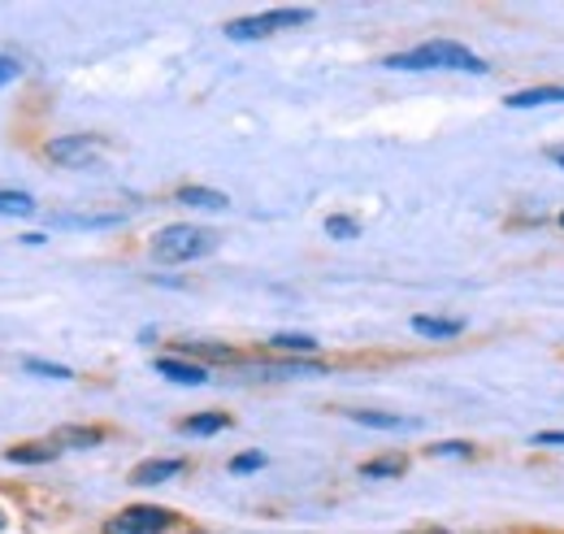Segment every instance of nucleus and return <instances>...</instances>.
Instances as JSON below:
<instances>
[{"instance_id": "obj_1", "label": "nucleus", "mask_w": 564, "mask_h": 534, "mask_svg": "<svg viewBox=\"0 0 564 534\" xmlns=\"http://www.w3.org/2000/svg\"><path fill=\"white\" fill-rule=\"evenodd\" d=\"M387 70H409V74H422V70H452V74H491V66L474 53V49H465V44H456V40H425L417 49H409V53H391Z\"/></svg>"}, {"instance_id": "obj_2", "label": "nucleus", "mask_w": 564, "mask_h": 534, "mask_svg": "<svg viewBox=\"0 0 564 534\" xmlns=\"http://www.w3.org/2000/svg\"><path fill=\"white\" fill-rule=\"evenodd\" d=\"M209 253H217V235L205 226H165L152 239V257L161 266H187V261H200Z\"/></svg>"}, {"instance_id": "obj_3", "label": "nucleus", "mask_w": 564, "mask_h": 534, "mask_svg": "<svg viewBox=\"0 0 564 534\" xmlns=\"http://www.w3.org/2000/svg\"><path fill=\"white\" fill-rule=\"evenodd\" d=\"M304 22H313V9H270V13H257V18L226 22V40L230 44H252V40H265L282 26H304Z\"/></svg>"}, {"instance_id": "obj_4", "label": "nucleus", "mask_w": 564, "mask_h": 534, "mask_svg": "<svg viewBox=\"0 0 564 534\" xmlns=\"http://www.w3.org/2000/svg\"><path fill=\"white\" fill-rule=\"evenodd\" d=\"M48 161L53 165H66V170H83V165H91L100 152H105V139L91 131H78V135H57V139H48Z\"/></svg>"}, {"instance_id": "obj_5", "label": "nucleus", "mask_w": 564, "mask_h": 534, "mask_svg": "<svg viewBox=\"0 0 564 534\" xmlns=\"http://www.w3.org/2000/svg\"><path fill=\"white\" fill-rule=\"evenodd\" d=\"M174 526V513L170 509H152V504H135L127 513H118L113 522H105L100 534H165Z\"/></svg>"}, {"instance_id": "obj_6", "label": "nucleus", "mask_w": 564, "mask_h": 534, "mask_svg": "<svg viewBox=\"0 0 564 534\" xmlns=\"http://www.w3.org/2000/svg\"><path fill=\"white\" fill-rule=\"evenodd\" d=\"M152 370H156L161 378L178 383V387H205V383H209V370L196 365V361H187V356H156Z\"/></svg>"}, {"instance_id": "obj_7", "label": "nucleus", "mask_w": 564, "mask_h": 534, "mask_svg": "<svg viewBox=\"0 0 564 534\" xmlns=\"http://www.w3.org/2000/svg\"><path fill=\"white\" fill-rule=\"evenodd\" d=\"M174 356H187V361H196V365H226V361H235L239 352L235 348H226V343H209V339H183L178 348H174Z\"/></svg>"}, {"instance_id": "obj_8", "label": "nucleus", "mask_w": 564, "mask_h": 534, "mask_svg": "<svg viewBox=\"0 0 564 534\" xmlns=\"http://www.w3.org/2000/svg\"><path fill=\"white\" fill-rule=\"evenodd\" d=\"M183 469H187L183 457H156V461H143V466L131 469V482H135V487H156V482L178 478Z\"/></svg>"}, {"instance_id": "obj_9", "label": "nucleus", "mask_w": 564, "mask_h": 534, "mask_svg": "<svg viewBox=\"0 0 564 534\" xmlns=\"http://www.w3.org/2000/svg\"><path fill=\"white\" fill-rule=\"evenodd\" d=\"M348 421L369 426V430H417V417H400V413H378V408H348Z\"/></svg>"}, {"instance_id": "obj_10", "label": "nucleus", "mask_w": 564, "mask_h": 534, "mask_svg": "<svg viewBox=\"0 0 564 534\" xmlns=\"http://www.w3.org/2000/svg\"><path fill=\"white\" fill-rule=\"evenodd\" d=\"M409 327H413V334H422V339L447 343V339H460L465 334V318H430V313H417Z\"/></svg>"}, {"instance_id": "obj_11", "label": "nucleus", "mask_w": 564, "mask_h": 534, "mask_svg": "<svg viewBox=\"0 0 564 534\" xmlns=\"http://www.w3.org/2000/svg\"><path fill=\"white\" fill-rule=\"evenodd\" d=\"M122 222H127L122 213H53V226L62 231H109Z\"/></svg>"}, {"instance_id": "obj_12", "label": "nucleus", "mask_w": 564, "mask_h": 534, "mask_svg": "<svg viewBox=\"0 0 564 534\" xmlns=\"http://www.w3.org/2000/svg\"><path fill=\"white\" fill-rule=\"evenodd\" d=\"M174 201L187 204V209H200V213H221L226 209V192H217V188H200V183H187V188H178L174 192Z\"/></svg>"}, {"instance_id": "obj_13", "label": "nucleus", "mask_w": 564, "mask_h": 534, "mask_svg": "<svg viewBox=\"0 0 564 534\" xmlns=\"http://www.w3.org/2000/svg\"><path fill=\"white\" fill-rule=\"evenodd\" d=\"M508 109H543V105H564V83L561 87H525V92H512L503 96Z\"/></svg>"}, {"instance_id": "obj_14", "label": "nucleus", "mask_w": 564, "mask_h": 534, "mask_svg": "<svg viewBox=\"0 0 564 534\" xmlns=\"http://www.w3.org/2000/svg\"><path fill=\"white\" fill-rule=\"evenodd\" d=\"M57 457H62L57 444H26V448H9V452H4L9 466H48V461H57Z\"/></svg>"}, {"instance_id": "obj_15", "label": "nucleus", "mask_w": 564, "mask_h": 534, "mask_svg": "<svg viewBox=\"0 0 564 534\" xmlns=\"http://www.w3.org/2000/svg\"><path fill=\"white\" fill-rule=\"evenodd\" d=\"M230 426H235L230 413H196V417H183V421H178L183 435H221V430H230Z\"/></svg>"}, {"instance_id": "obj_16", "label": "nucleus", "mask_w": 564, "mask_h": 534, "mask_svg": "<svg viewBox=\"0 0 564 534\" xmlns=\"http://www.w3.org/2000/svg\"><path fill=\"white\" fill-rule=\"evenodd\" d=\"M409 473V457H373V461H365L360 466V478H373V482H382V478H404Z\"/></svg>"}, {"instance_id": "obj_17", "label": "nucleus", "mask_w": 564, "mask_h": 534, "mask_svg": "<svg viewBox=\"0 0 564 534\" xmlns=\"http://www.w3.org/2000/svg\"><path fill=\"white\" fill-rule=\"evenodd\" d=\"M274 352H286V356H308V352H317V339L313 334H291V331H282L274 334V339H265Z\"/></svg>"}, {"instance_id": "obj_18", "label": "nucleus", "mask_w": 564, "mask_h": 534, "mask_svg": "<svg viewBox=\"0 0 564 534\" xmlns=\"http://www.w3.org/2000/svg\"><path fill=\"white\" fill-rule=\"evenodd\" d=\"M265 374L270 378H317V374H326V365H317V361H282V365H270Z\"/></svg>"}, {"instance_id": "obj_19", "label": "nucleus", "mask_w": 564, "mask_h": 534, "mask_svg": "<svg viewBox=\"0 0 564 534\" xmlns=\"http://www.w3.org/2000/svg\"><path fill=\"white\" fill-rule=\"evenodd\" d=\"M22 370H26V374H35V378H57V383H70V378H74L70 365H57V361H40V356H26V361H22Z\"/></svg>"}, {"instance_id": "obj_20", "label": "nucleus", "mask_w": 564, "mask_h": 534, "mask_svg": "<svg viewBox=\"0 0 564 534\" xmlns=\"http://www.w3.org/2000/svg\"><path fill=\"white\" fill-rule=\"evenodd\" d=\"M35 213V201L26 192H9L0 188V217H31Z\"/></svg>"}, {"instance_id": "obj_21", "label": "nucleus", "mask_w": 564, "mask_h": 534, "mask_svg": "<svg viewBox=\"0 0 564 534\" xmlns=\"http://www.w3.org/2000/svg\"><path fill=\"white\" fill-rule=\"evenodd\" d=\"M57 439L70 448H96V444H105V430L100 426H66Z\"/></svg>"}, {"instance_id": "obj_22", "label": "nucleus", "mask_w": 564, "mask_h": 534, "mask_svg": "<svg viewBox=\"0 0 564 534\" xmlns=\"http://www.w3.org/2000/svg\"><path fill=\"white\" fill-rule=\"evenodd\" d=\"M478 448L474 444H465V439H447V444H430L425 448V457H447V461H469Z\"/></svg>"}, {"instance_id": "obj_23", "label": "nucleus", "mask_w": 564, "mask_h": 534, "mask_svg": "<svg viewBox=\"0 0 564 534\" xmlns=\"http://www.w3.org/2000/svg\"><path fill=\"white\" fill-rule=\"evenodd\" d=\"M326 235H330V239H356V235H360V222L348 217V213H330V217H326Z\"/></svg>"}, {"instance_id": "obj_24", "label": "nucleus", "mask_w": 564, "mask_h": 534, "mask_svg": "<svg viewBox=\"0 0 564 534\" xmlns=\"http://www.w3.org/2000/svg\"><path fill=\"white\" fill-rule=\"evenodd\" d=\"M257 469H265V452H239L230 461V473H257Z\"/></svg>"}, {"instance_id": "obj_25", "label": "nucleus", "mask_w": 564, "mask_h": 534, "mask_svg": "<svg viewBox=\"0 0 564 534\" xmlns=\"http://www.w3.org/2000/svg\"><path fill=\"white\" fill-rule=\"evenodd\" d=\"M530 448H564V430H539V435H530Z\"/></svg>"}, {"instance_id": "obj_26", "label": "nucleus", "mask_w": 564, "mask_h": 534, "mask_svg": "<svg viewBox=\"0 0 564 534\" xmlns=\"http://www.w3.org/2000/svg\"><path fill=\"white\" fill-rule=\"evenodd\" d=\"M18 74H22V66H18L13 57H4V53H0V87H4V83H13Z\"/></svg>"}, {"instance_id": "obj_27", "label": "nucleus", "mask_w": 564, "mask_h": 534, "mask_svg": "<svg viewBox=\"0 0 564 534\" xmlns=\"http://www.w3.org/2000/svg\"><path fill=\"white\" fill-rule=\"evenodd\" d=\"M547 161H552V165H561V170H564V143H556V148H547Z\"/></svg>"}, {"instance_id": "obj_28", "label": "nucleus", "mask_w": 564, "mask_h": 534, "mask_svg": "<svg viewBox=\"0 0 564 534\" xmlns=\"http://www.w3.org/2000/svg\"><path fill=\"white\" fill-rule=\"evenodd\" d=\"M556 222H561V231H564V213H561V217H556Z\"/></svg>"}, {"instance_id": "obj_29", "label": "nucleus", "mask_w": 564, "mask_h": 534, "mask_svg": "<svg viewBox=\"0 0 564 534\" xmlns=\"http://www.w3.org/2000/svg\"><path fill=\"white\" fill-rule=\"evenodd\" d=\"M0 531H4V513H0Z\"/></svg>"}]
</instances>
